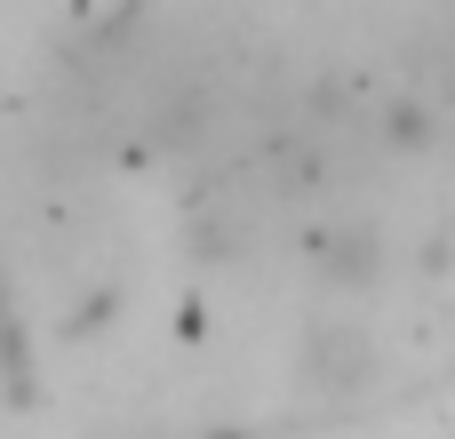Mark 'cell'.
<instances>
[{"label":"cell","mask_w":455,"mask_h":439,"mask_svg":"<svg viewBox=\"0 0 455 439\" xmlns=\"http://www.w3.org/2000/svg\"><path fill=\"white\" fill-rule=\"evenodd\" d=\"M384 248H376V232L368 224H344V232H320V280H336V288H368L384 264H376Z\"/></svg>","instance_id":"cell-2"},{"label":"cell","mask_w":455,"mask_h":439,"mask_svg":"<svg viewBox=\"0 0 455 439\" xmlns=\"http://www.w3.org/2000/svg\"><path fill=\"white\" fill-rule=\"evenodd\" d=\"M376 376H384V352H376V336L360 320H312L304 328L296 384L312 400H360V392H376Z\"/></svg>","instance_id":"cell-1"},{"label":"cell","mask_w":455,"mask_h":439,"mask_svg":"<svg viewBox=\"0 0 455 439\" xmlns=\"http://www.w3.org/2000/svg\"><path fill=\"white\" fill-rule=\"evenodd\" d=\"M0 336H8V296H0Z\"/></svg>","instance_id":"cell-3"}]
</instances>
